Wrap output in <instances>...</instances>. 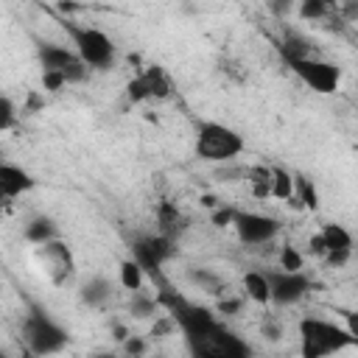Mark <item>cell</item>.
<instances>
[{"label":"cell","instance_id":"1","mask_svg":"<svg viewBox=\"0 0 358 358\" xmlns=\"http://www.w3.org/2000/svg\"><path fill=\"white\" fill-rule=\"evenodd\" d=\"M157 302H159L162 310H168V316L173 319V327L187 338L193 355H199V350L204 347V341L221 327L218 316L210 308L196 305V302L179 296V291H173L168 285H162L157 291Z\"/></svg>","mask_w":358,"mask_h":358},{"label":"cell","instance_id":"2","mask_svg":"<svg viewBox=\"0 0 358 358\" xmlns=\"http://www.w3.org/2000/svg\"><path fill=\"white\" fill-rule=\"evenodd\" d=\"M59 28L67 34L73 50L78 53V59L90 67V70H109L117 59V45L112 42V36L95 25H81L70 17H56Z\"/></svg>","mask_w":358,"mask_h":358},{"label":"cell","instance_id":"3","mask_svg":"<svg viewBox=\"0 0 358 358\" xmlns=\"http://www.w3.org/2000/svg\"><path fill=\"white\" fill-rule=\"evenodd\" d=\"M358 344L344 324H336L322 316H305L299 319V352L305 358H324L336 355L344 347Z\"/></svg>","mask_w":358,"mask_h":358},{"label":"cell","instance_id":"4","mask_svg":"<svg viewBox=\"0 0 358 358\" xmlns=\"http://www.w3.org/2000/svg\"><path fill=\"white\" fill-rule=\"evenodd\" d=\"M246 148V140L232 129L224 126L218 120H201L196 126V140H193V154L201 162L218 165V162H229L238 159Z\"/></svg>","mask_w":358,"mask_h":358},{"label":"cell","instance_id":"5","mask_svg":"<svg viewBox=\"0 0 358 358\" xmlns=\"http://www.w3.org/2000/svg\"><path fill=\"white\" fill-rule=\"evenodd\" d=\"M22 338L34 355H53L62 352L70 341V333L39 305H31L22 319Z\"/></svg>","mask_w":358,"mask_h":358},{"label":"cell","instance_id":"6","mask_svg":"<svg viewBox=\"0 0 358 358\" xmlns=\"http://www.w3.org/2000/svg\"><path fill=\"white\" fill-rule=\"evenodd\" d=\"M34 48H36V59H39V67L42 70H53L59 76H64L67 87L70 84H84L90 78V67L78 59V53L67 45H59V42H50V39H34Z\"/></svg>","mask_w":358,"mask_h":358},{"label":"cell","instance_id":"7","mask_svg":"<svg viewBox=\"0 0 358 358\" xmlns=\"http://www.w3.org/2000/svg\"><path fill=\"white\" fill-rule=\"evenodd\" d=\"M285 67L313 92L319 95H333L341 84V67L336 62H327L322 56H308V59H294L285 62Z\"/></svg>","mask_w":358,"mask_h":358},{"label":"cell","instance_id":"8","mask_svg":"<svg viewBox=\"0 0 358 358\" xmlns=\"http://www.w3.org/2000/svg\"><path fill=\"white\" fill-rule=\"evenodd\" d=\"M238 235V241L243 246H263V243H271L282 224L280 218L274 215H266V213H255V210H235L232 215V224H229Z\"/></svg>","mask_w":358,"mask_h":358},{"label":"cell","instance_id":"9","mask_svg":"<svg viewBox=\"0 0 358 358\" xmlns=\"http://www.w3.org/2000/svg\"><path fill=\"white\" fill-rule=\"evenodd\" d=\"M268 280V305H296L299 299H305L313 288V280L299 268V271H285V268H268L266 271Z\"/></svg>","mask_w":358,"mask_h":358},{"label":"cell","instance_id":"10","mask_svg":"<svg viewBox=\"0 0 358 358\" xmlns=\"http://www.w3.org/2000/svg\"><path fill=\"white\" fill-rule=\"evenodd\" d=\"M171 92H173V84H171L168 73L159 64H148L126 81V98L131 103L165 101V98H171Z\"/></svg>","mask_w":358,"mask_h":358},{"label":"cell","instance_id":"11","mask_svg":"<svg viewBox=\"0 0 358 358\" xmlns=\"http://www.w3.org/2000/svg\"><path fill=\"white\" fill-rule=\"evenodd\" d=\"M176 255V238L171 235H162V232H154V235H143L131 243V257L145 268L151 271L154 277H159V268Z\"/></svg>","mask_w":358,"mask_h":358},{"label":"cell","instance_id":"12","mask_svg":"<svg viewBox=\"0 0 358 358\" xmlns=\"http://www.w3.org/2000/svg\"><path fill=\"white\" fill-rule=\"evenodd\" d=\"M36 249H39V260H42V266H45V271H48V280H50L56 288L67 285V282L73 280V274H76L73 249H70L62 238H53V241L36 246Z\"/></svg>","mask_w":358,"mask_h":358},{"label":"cell","instance_id":"13","mask_svg":"<svg viewBox=\"0 0 358 358\" xmlns=\"http://www.w3.org/2000/svg\"><path fill=\"white\" fill-rule=\"evenodd\" d=\"M36 187V179L14 162H3L0 159V204H8L25 193H31Z\"/></svg>","mask_w":358,"mask_h":358},{"label":"cell","instance_id":"14","mask_svg":"<svg viewBox=\"0 0 358 358\" xmlns=\"http://www.w3.org/2000/svg\"><path fill=\"white\" fill-rule=\"evenodd\" d=\"M249 352H252V347L243 338H238L232 330H227L224 324L199 350V355H215V358H246Z\"/></svg>","mask_w":358,"mask_h":358},{"label":"cell","instance_id":"15","mask_svg":"<svg viewBox=\"0 0 358 358\" xmlns=\"http://www.w3.org/2000/svg\"><path fill=\"white\" fill-rule=\"evenodd\" d=\"M78 299H81V305H87L92 310H103L115 299V282L103 274H92L90 280H84L78 285Z\"/></svg>","mask_w":358,"mask_h":358},{"label":"cell","instance_id":"16","mask_svg":"<svg viewBox=\"0 0 358 358\" xmlns=\"http://www.w3.org/2000/svg\"><path fill=\"white\" fill-rule=\"evenodd\" d=\"M277 50H280L282 62L319 56V53H316V48H313V42H310L305 34L294 31V28H285V31H282V36H280V42H277Z\"/></svg>","mask_w":358,"mask_h":358},{"label":"cell","instance_id":"17","mask_svg":"<svg viewBox=\"0 0 358 358\" xmlns=\"http://www.w3.org/2000/svg\"><path fill=\"white\" fill-rule=\"evenodd\" d=\"M288 204L296 210H319V190L313 179H308L305 173H294V196L288 199Z\"/></svg>","mask_w":358,"mask_h":358},{"label":"cell","instance_id":"18","mask_svg":"<svg viewBox=\"0 0 358 358\" xmlns=\"http://www.w3.org/2000/svg\"><path fill=\"white\" fill-rule=\"evenodd\" d=\"M22 238H25L28 243H34V246H42V243L59 238V227H56V221H53L50 215H34V218L22 227Z\"/></svg>","mask_w":358,"mask_h":358},{"label":"cell","instance_id":"19","mask_svg":"<svg viewBox=\"0 0 358 358\" xmlns=\"http://www.w3.org/2000/svg\"><path fill=\"white\" fill-rule=\"evenodd\" d=\"M319 238H322L324 255H330V252H352V232L344 224H324L319 229Z\"/></svg>","mask_w":358,"mask_h":358},{"label":"cell","instance_id":"20","mask_svg":"<svg viewBox=\"0 0 358 358\" xmlns=\"http://www.w3.org/2000/svg\"><path fill=\"white\" fill-rule=\"evenodd\" d=\"M187 280H190L196 288H201L204 294H213V296H221V294H227V280H224L218 271H213V268H204V266H193V268L187 271Z\"/></svg>","mask_w":358,"mask_h":358},{"label":"cell","instance_id":"21","mask_svg":"<svg viewBox=\"0 0 358 358\" xmlns=\"http://www.w3.org/2000/svg\"><path fill=\"white\" fill-rule=\"evenodd\" d=\"M182 221H185V215L179 213V207L173 201H159L157 204V232L176 238V232H182V227H185Z\"/></svg>","mask_w":358,"mask_h":358},{"label":"cell","instance_id":"22","mask_svg":"<svg viewBox=\"0 0 358 358\" xmlns=\"http://www.w3.org/2000/svg\"><path fill=\"white\" fill-rule=\"evenodd\" d=\"M243 296L252 299L255 305H268V280H266V271L249 268L243 274Z\"/></svg>","mask_w":358,"mask_h":358},{"label":"cell","instance_id":"23","mask_svg":"<svg viewBox=\"0 0 358 358\" xmlns=\"http://www.w3.org/2000/svg\"><path fill=\"white\" fill-rule=\"evenodd\" d=\"M243 182L249 185V193L255 199H268V190H271V165H246Z\"/></svg>","mask_w":358,"mask_h":358},{"label":"cell","instance_id":"24","mask_svg":"<svg viewBox=\"0 0 358 358\" xmlns=\"http://www.w3.org/2000/svg\"><path fill=\"white\" fill-rule=\"evenodd\" d=\"M117 285L126 291H137L145 285V268L134 257H123L117 263Z\"/></svg>","mask_w":358,"mask_h":358},{"label":"cell","instance_id":"25","mask_svg":"<svg viewBox=\"0 0 358 358\" xmlns=\"http://www.w3.org/2000/svg\"><path fill=\"white\" fill-rule=\"evenodd\" d=\"M157 310H159V302L154 294H148L143 288L129 291V313L134 319H151V316H157Z\"/></svg>","mask_w":358,"mask_h":358},{"label":"cell","instance_id":"26","mask_svg":"<svg viewBox=\"0 0 358 358\" xmlns=\"http://www.w3.org/2000/svg\"><path fill=\"white\" fill-rule=\"evenodd\" d=\"M294 196V173L282 165H271V190H268V199H280V201H288Z\"/></svg>","mask_w":358,"mask_h":358},{"label":"cell","instance_id":"27","mask_svg":"<svg viewBox=\"0 0 358 358\" xmlns=\"http://www.w3.org/2000/svg\"><path fill=\"white\" fill-rule=\"evenodd\" d=\"M213 176H215L218 182L235 185V182H243V176H246V165H243V162H238V159L218 162V165H215V171H213Z\"/></svg>","mask_w":358,"mask_h":358},{"label":"cell","instance_id":"28","mask_svg":"<svg viewBox=\"0 0 358 358\" xmlns=\"http://www.w3.org/2000/svg\"><path fill=\"white\" fill-rule=\"evenodd\" d=\"M17 117H20V109H17L14 98L0 92V131H11L17 126Z\"/></svg>","mask_w":358,"mask_h":358},{"label":"cell","instance_id":"29","mask_svg":"<svg viewBox=\"0 0 358 358\" xmlns=\"http://www.w3.org/2000/svg\"><path fill=\"white\" fill-rule=\"evenodd\" d=\"M277 260H280V268H285V271H299V268H305V255H302L296 246H282Z\"/></svg>","mask_w":358,"mask_h":358},{"label":"cell","instance_id":"30","mask_svg":"<svg viewBox=\"0 0 358 358\" xmlns=\"http://www.w3.org/2000/svg\"><path fill=\"white\" fill-rule=\"evenodd\" d=\"M296 14L302 20H322L330 14V8L322 0H296Z\"/></svg>","mask_w":358,"mask_h":358},{"label":"cell","instance_id":"31","mask_svg":"<svg viewBox=\"0 0 358 358\" xmlns=\"http://www.w3.org/2000/svg\"><path fill=\"white\" fill-rule=\"evenodd\" d=\"M243 310V296H229V294H221L218 305H215V313L221 316H238Z\"/></svg>","mask_w":358,"mask_h":358},{"label":"cell","instance_id":"32","mask_svg":"<svg viewBox=\"0 0 358 358\" xmlns=\"http://www.w3.org/2000/svg\"><path fill=\"white\" fill-rule=\"evenodd\" d=\"M120 350L126 352V355H145L148 352V341L143 338V336H126L123 341H120Z\"/></svg>","mask_w":358,"mask_h":358},{"label":"cell","instance_id":"33","mask_svg":"<svg viewBox=\"0 0 358 358\" xmlns=\"http://www.w3.org/2000/svg\"><path fill=\"white\" fill-rule=\"evenodd\" d=\"M64 87H67L64 76H59V73H53V70H42V90H45V92H62Z\"/></svg>","mask_w":358,"mask_h":358},{"label":"cell","instance_id":"34","mask_svg":"<svg viewBox=\"0 0 358 358\" xmlns=\"http://www.w3.org/2000/svg\"><path fill=\"white\" fill-rule=\"evenodd\" d=\"M232 215H235V207H224V204H215V207H213V215H210V221H213V227H229V224H232Z\"/></svg>","mask_w":358,"mask_h":358},{"label":"cell","instance_id":"35","mask_svg":"<svg viewBox=\"0 0 358 358\" xmlns=\"http://www.w3.org/2000/svg\"><path fill=\"white\" fill-rule=\"evenodd\" d=\"M266 6H268V11H271L277 20H285V17L296 8V0H266Z\"/></svg>","mask_w":358,"mask_h":358},{"label":"cell","instance_id":"36","mask_svg":"<svg viewBox=\"0 0 358 358\" xmlns=\"http://www.w3.org/2000/svg\"><path fill=\"white\" fill-rule=\"evenodd\" d=\"M308 249H310V255H313V257H324V246H322V238H319V232H316V235H310V241H308Z\"/></svg>","mask_w":358,"mask_h":358},{"label":"cell","instance_id":"37","mask_svg":"<svg viewBox=\"0 0 358 358\" xmlns=\"http://www.w3.org/2000/svg\"><path fill=\"white\" fill-rule=\"evenodd\" d=\"M263 336H266V338H271V341H280L282 330H280V324H277V322H266V324H263Z\"/></svg>","mask_w":358,"mask_h":358},{"label":"cell","instance_id":"38","mask_svg":"<svg viewBox=\"0 0 358 358\" xmlns=\"http://www.w3.org/2000/svg\"><path fill=\"white\" fill-rule=\"evenodd\" d=\"M126 336H129V327H126V324H120V322H115V324H112V338L120 344Z\"/></svg>","mask_w":358,"mask_h":358},{"label":"cell","instance_id":"39","mask_svg":"<svg viewBox=\"0 0 358 358\" xmlns=\"http://www.w3.org/2000/svg\"><path fill=\"white\" fill-rule=\"evenodd\" d=\"M322 3H324V6H327V8H330V11H333V8H336V6H341V0H322Z\"/></svg>","mask_w":358,"mask_h":358},{"label":"cell","instance_id":"40","mask_svg":"<svg viewBox=\"0 0 358 358\" xmlns=\"http://www.w3.org/2000/svg\"><path fill=\"white\" fill-rule=\"evenodd\" d=\"M0 355H3V350H0Z\"/></svg>","mask_w":358,"mask_h":358}]
</instances>
